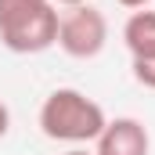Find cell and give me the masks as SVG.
<instances>
[{
	"mask_svg": "<svg viewBox=\"0 0 155 155\" xmlns=\"http://www.w3.org/2000/svg\"><path fill=\"white\" fill-rule=\"evenodd\" d=\"M7 130H11V108H7V105L0 101V141L7 137Z\"/></svg>",
	"mask_w": 155,
	"mask_h": 155,
	"instance_id": "7",
	"label": "cell"
},
{
	"mask_svg": "<svg viewBox=\"0 0 155 155\" xmlns=\"http://www.w3.org/2000/svg\"><path fill=\"white\" fill-rule=\"evenodd\" d=\"M51 4H54V7H58V4H61V7H79V4H90V0H51Z\"/></svg>",
	"mask_w": 155,
	"mask_h": 155,
	"instance_id": "9",
	"label": "cell"
},
{
	"mask_svg": "<svg viewBox=\"0 0 155 155\" xmlns=\"http://www.w3.org/2000/svg\"><path fill=\"white\" fill-rule=\"evenodd\" d=\"M105 43H108V22L94 4L69 7L58 18V47L69 58H79V61L97 58L105 51Z\"/></svg>",
	"mask_w": 155,
	"mask_h": 155,
	"instance_id": "3",
	"label": "cell"
},
{
	"mask_svg": "<svg viewBox=\"0 0 155 155\" xmlns=\"http://www.w3.org/2000/svg\"><path fill=\"white\" fill-rule=\"evenodd\" d=\"M148 152H152V134L134 116L108 119L94 141V155H148Z\"/></svg>",
	"mask_w": 155,
	"mask_h": 155,
	"instance_id": "4",
	"label": "cell"
},
{
	"mask_svg": "<svg viewBox=\"0 0 155 155\" xmlns=\"http://www.w3.org/2000/svg\"><path fill=\"white\" fill-rule=\"evenodd\" d=\"M134 79L141 87L155 90V58H134Z\"/></svg>",
	"mask_w": 155,
	"mask_h": 155,
	"instance_id": "6",
	"label": "cell"
},
{
	"mask_svg": "<svg viewBox=\"0 0 155 155\" xmlns=\"http://www.w3.org/2000/svg\"><path fill=\"white\" fill-rule=\"evenodd\" d=\"M65 155H94V152H87V148H69Z\"/></svg>",
	"mask_w": 155,
	"mask_h": 155,
	"instance_id": "10",
	"label": "cell"
},
{
	"mask_svg": "<svg viewBox=\"0 0 155 155\" xmlns=\"http://www.w3.org/2000/svg\"><path fill=\"white\" fill-rule=\"evenodd\" d=\"M58 18L51 0H0V43L15 54H40L58 43Z\"/></svg>",
	"mask_w": 155,
	"mask_h": 155,
	"instance_id": "2",
	"label": "cell"
},
{
	"mask_svg": "<svg viewBox=\"0 0 155 155\" xmlns=\"http://www.w3.org/2000/svg\"><path fill=\"white\" fill-rule=\"evenodd\" d=\"M116 4H123V7H130V11H141V7H148L152 0H116Z\"/></svg>",
	"mask_w": 155,
	"mask_h": 155,
	"instance_id": "8",
	"label": "cell"
},
{
	"mask_svg": "<svg viewBox=\"0 0 155 155\" xmlns=\"http://www.w3.org/2000/svg\"><path fill=\"white\" fill-rule=\"evenodd\" d=\"M105 123H108L105 108L76 87H58L40 105V130H43V137H51L58 144H72V148L90 144V141H97Z\"/></svg>",
	"mask_w": 155,
	"mask_h": 155,
	"instance_id": "1",
	"label": "cell"
},
{
	"mask_svg": "<svg viewBox=\"0 0 155 155\" xmlns=\"http://www.w3.org/2000/svg\"><path fill=\"white\" fill-rule=\"evenodd\" d=\"M123 43L130 58H155V11L148 7L134 11L123 25Z\"/></svg>",
	"mask_w": 155,
	"mask_h": 155,
	"instance_id": "5",
	"label": "cell"
}]
</instances>
